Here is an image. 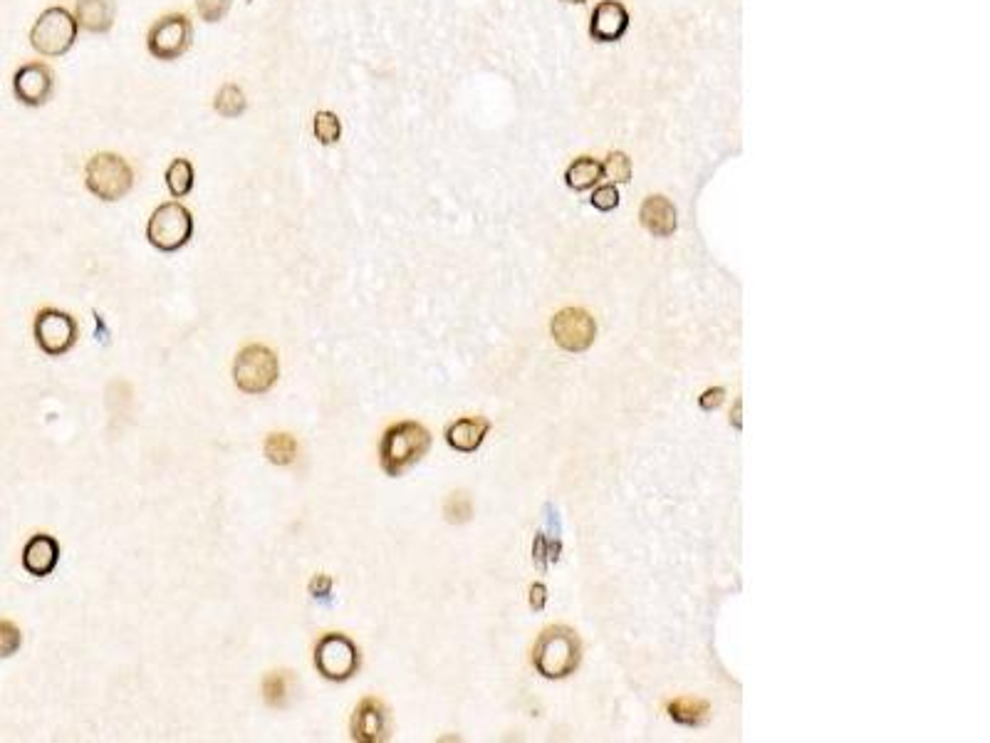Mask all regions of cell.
Listing matches in <instances>:
<instances>
[{"mask_svg":"<svg viewBox=\"0 0 990 743\" xmlns=\"http://www.w3.org/2000/svg\"><path fill=\"white\" fill-rule=\"evenodd\" d=\"M431 449V434L419 422H396L384 431L379 444V461L384 474L401 476L406 469L419 464Z\"/></svg>","mask_w":990,"mask_h":743,"instance_id":"1","label":"cell"},{"mask_svg":"<svg viewBox=\"0 0 990 743\" xmlns=\"http://www.w3.org/2000/svg\"><path fill=\"white\" fill-rule=\"evenodd\" d=\"M582 647L580 637L570 627H550L540 635L533 652V664L545 679L570 677L580 667Z\"/></svg>","mask_w":990,"mask_h":743,"instance_id":"2","label":"cell"},{"mask_svg":"<svg viewBox=\"0 0 990 743\" xmlns=\"http://www.w3.org/2000/svg\"><path fill=\"white\" fill-rule=\"evenodd\" d=\"M77 30L80 25H77L75 15L62 5H52L35 20L33 30H30V45L35 53L45 57H62L75 45Z\"/></svg>","mask_w":990,"mask_h":743,"instance_id":"3","label":"cell"},{"mask_svg":"<svg viewBox=\"0 0 990 743\" xmlns=\"http://www.w3.org/2000/svg\"><path fill=\"white\" fill-rule=\"evenodd\" d=\"M194 236V216L179 201H166L156 206L147 223V238L154 248L174 253L184 248Z\"/></svg>","mask_w":990,"mask_h":743,"instance_id":"4","label":"cell"},{"mask_svg":"<svg viewBox=\"0 0 990 743\" xmlns=\"http://www.w3.org/2000/svg\"><path fill=\"white\" fill-rule=\"evenodd\" d=\"M85 184L97 199L102 201H119L132 191L134 186V171L119 154H95L87 161L85 169Z\"/></svg>","mask_w":990,"mask_h":743,"instance_id":"5","label":"cell"},{"mask_svg":"<svg viewBox=\"0 0 990 743\" xmlns=\"http://www.w3.org/2000/svg\"><path fill=\"white\" fill-rule=\"evenodd\" d=\"M278 355L265 345H248L233 362V382L246 394H265L278 382Z\"/></svg>","mask_w":990,"mask_h":743,"instance_id":"6","label":"cell"},{"mask_svg":"<svg viewBox=\"0 0 990 743\" xmlns=\"http://www.w3.org/2000/svg\"><path fill=\"white\" fill-rule=\"evenodd\" d=\"M315 667L330 682H347L359 669L357 644L340 632H330L315 644Z\"/></svg>","mask_w":990,"mask_h":743,"instance_id":"7","label":"cell"},{"mask_svg":"<svg viewBox=\"0 0 990 743\" xmlns=\"http://www.w3.org/2000/svg\"><path fill=\"white\" fill-rule=\"evenodd\" d=\"M191 38H194L191 20L181 13H171L151 25L147 35V48L156 60L171 62L179 60L191 48Z\"/></svg>","mask_w":990,"mask_h":743,"instance_id":"8","label":"cell"},{"mask_svg":"<svg viewBox=\"0 0 990 743\" xmlns=\"http://www.w3.org/2000/svg\"><path fill=\"white\" fill-rule=\"evenodd\" d=\"M33 330L38 347L50 357L65 355L77 342V322L62 310H40Z\"/></svg>","mask_w":990,"mask_h":743,"instance_id":"9","label":"cell"},{"mask_svg":"<svg viewBox=\"0 0 990 743\" xmlns=\"http://www.w3.org/2000/svg\"><path fill=\"white\" fill-rule=\"evenodd\" d=\"M552 337L567 352H585L597 337V322L580 308H565L552 318Z\"/></svg>","mask_w":990,"mask_h":743,"instance_id":"10","label":"cell"},{"mask_svg":"<svg viewBox=\"0 0 990 743\" xmlns=\"http://www.w3.org/2000/svg\"><path fill=\"white\" fill-rule=\"evenodd\" d=\"M52 70L43 62H28L13 77L15 100L25 107H40L52 97Z\"/></svg>","mask_w":990,"mask_h":743,"instance_id":"11","label":"cell"},{"mask_svg":"<svg viewBox=\"0 0 990 743\" xmlns=\"http://www.w3.org/2000/svg\"><path fill=\"white\" fill-rule=\"evenodd\" d=\"M352 739L357 743H382L389 739L387 709L377 699H362L352 714Z\"/></svg>","mask_w":990,"mask_h":743,"instance_id":"12","label":"cell"},{"mask_svg":"<svg viewBox=\"0 0 990 743\" xmlns=\"http://www.w3.org/2000/svg\"><path fill=\"white\" fill-rule=\"evenodd\" d=\"M60 563V543L52 535L38 533L25 543L23 548V568L33 578H48Z\"/></svg>","mask_w":990,"mask_h":743,"instance_id":"13","label":"cell"},{"mask_svg":"<svg viewBox=\"0 0 990 743\" xmlns=\"http://www.w3.org/2000/svg\"><path fill=\"white\" fill-rule=\"evenodd\" d=\"M629 28V13L622 3L617 0H604L594 8L592 13V25L590 33L594 40H602V43H614V40L622 38Z\"/></svg>","mask_w":990,"mask_h":743,"instance_id":"14","label":"cell"},{"mask_svg":"<svg viewBox=\"0 0 990 743\" xmlns=\"http://www.w3.org/2000/svg\"><path fill=\"white\" fill-rule=\"evenodd\" d=\"M488 431H491V422L486 417H463L448 426L446 441L451 449L461 451V454H473L476 449H481Z\"/></svg>","mask_w":990,"mask_h":743,"instance_id":"15","label":"cell"},{"mask_svg":"<svg viewBox=\"0 0 990 743\" xmlns=\"http://www.w3.org/2000/svg\"><path fill=\"white\" fill-rule=\"evenodd\" d=\"M75 18L87 33H109L114 25V0H77Z\"/></svg>","mask_w":990,"mask_h":743,"instance_id":"16","label":"cell"},{"mask_svg":"<svg viewBox=\"0 0 990 743\" xmlns=\"http://www.w3.org/2000/svg\"><path fill=\"white\" fill-rule=\"evenodd\" d=\"M642 223L649 233L666 238L676 231V209L664 196H649L642 206Z\"/></svg>","mask_w":990,"mask_h":743,"instance_id":"17","label":"cell"},{"mask_svg":"<svg viewBox=\"0 0 990 743\" xmlns=\"http://www.w3.org/2000/svg\"><path fill=\"white\" fill-rule=\"evenodd\" d=\"M708 704L701 699H691V696H681V699L671 701L669 716L676 724L684 726H701L708 719Z\"/></svg>","mask_w":990,"mask_h":743,"instance_id":"18","label":"cell"},{"mask_svg":"<svg viewBox=\"0 0 990 743\" xmlns=\"http://www.w3.org/2000/svg\"><path fill=\"white\" fill-rule=\"evenodd\" d=\"M194 179H196V171L189 159H174L169 164V169H166V186H169L174 199H184L186 194H191V189H194Z\"/></svg>","mask_w":990,"mask_h":743,"instance_id":"19","label":"cell"},{"mask_svg":"<svg viewBox=\"0 0 990 743\" xmlns=\"http://www.w3.org/2000/svg\"><path fill=\"white\" fill-rule=\"evenodd\" d=\"M602 174L604 171H602V164H599V161H594L590 157H582V159H577L575 164H570L565 179H567V186H570V189L585 191V189H592V186L597 184L599 179H602Z\"/></svg>","mask_w":990,"mask_h":743,"instance_id":"20","label":"cell"},{"mask_svg":"<svg viewBox=\"0 0 990 743\" xmlns=\"http://www.w3.org/2000/svg\"><path fill=\"white\" fill-rule=\"evenodd\" d=\"M265 456L270 464L288 466L297 459V441L295 436L285 434V431H275L265 439Z\"/></svg>","mask_w":990,"mask_h":743,"instance_id":"21","label":"cell"},{"mask_svg":"<svg viewBox=\"0 0 990 743\" xmlns=\"http://www.w3.org/2000/svg\"><path fill=\"white\" fill-rule=\"evenodd\" d=\"M246 107H248L246 95H243L241 87L231 85V82H228V85H223L221 90H218L216 100H213V109H216V112L226 119L241 117V114L246 112Z\"/></svg>","mask_w":990,"mask_h":743,"instance_id":"22","label":"cell"},{"mask_svg":"<svg viewBox=\"0 0 990 743\" xmlns=\"http://www.w3.org/2000/svg\"><path fill=\"white\" fill-rule=\"evenodd\" d=\"M312 134H315L317 142L325 144V147H330V144H337L342 137L340 117H337L335 112H327V109L317 112L315 119H312Z\"/></svg>","mask_w":990,"mask_h":743,"instance_id":"23","label":"cell"},{"mask_svg":"<svg viewBox=\"0 0 990 743\" xmlns=\"http://www.w3.org/2000/svg\"><path fill=\"white\" fill-rule=\"evenodd\" d=\"M263 699L273 709H283L290 699L288 672H273L263 679Z\"/></svg>","mask_w":990,"mask_h":743,"instance_id":"24","label":"cell"},{"mask_svg":"<svg viewBox=\"0 0 990 743\" xmlns=\"http://www.w3.org/2000/svg\"><path fill=\"white\" fill-rule=\"evenodd\" d=\"M446 518L451 523H466V521H471V516H473V506H471V498L466 496V493H453L451 498L446 501Z\"/></svg>","mask_w":990,"mask_h":743,"instance_id":"25","label":"cell"},{"mask_svg":"<svg viewBox=\"0 0 990 743\" xmlns=\"http://www.w3.org/2000/svg\"><path fill=\"white\" fill-rule=\"evenodd\" d=\"M602 171L607 174V179L617 181V184H627L629 176H632V164H629V159L624 157L622 152H614L609 154L607 164L602 166Z\"/></svg>","mask_w":990,"mask_h":743,"instance_id":"26","label":"cell"},{"mask_svg":"<svg viewBox=\"0 0 990 743\" xmlns=\"http://www.w3.org/2000/svg\"><path fill=\"white\" fill-rule=\"evenodd\" d=\"M20 644H23V635H20L18 627L8 620L0 622V659L13 657L20 649Z\"/></svg>","mask_w":990,"mask_h":743,"instance_id":"27","label":"cell"},{"mask_svg":"<svg viewBox=\"0 0 990 743\" xmlns=\"http://www.w3.org/2000/svg\"><path fill=\"white\" fill-rule=\"evenodd\" d=\"M196 10L206 23H221L231 10V0H196Z\"/></svg>","mask_w":990,"mask_h":743,"instance_id":"28","label":"cell"},{"mask_svg":"<svg viewBox=\"0 0 990 743\" xmlns=\"http://www.w3.org/2000/svg\"><path fill=\"white\" fill-rule=\"evenodd\" d=\"M592 206H594V209H599V211L617 209V206H619V191L614 189L612 184H609V186H599V189L592 194Z\"/></svg>","mask_w":990,"mask_h":743,"instance_id":"29","label":"cell"},{"mask_svg":"<svg viewBox=\"0 0 990 743\" xmlns=\"http://www.w3.org/2000/svg\"><path fill=\"white\" fill-rule=\"evenodd\" d=\"M533 560H535V565H538V570H543V573L547 570V565H550V550H547V540H545L543 531L535 535Z\"/></svg>","mask_w":990,"mask_h":743,"instance_id":"30","label":"cell"},{"mask_svg":"<svg viewBox=\"0 0 990 743\" xmlns=\"http://www.w3.org/2000/svg\"><path fill=\"white\" fill-rule=\"evenodd\" d=\"M723 397H726V389L716 387V389H708V392H703L698 402H701V409H706V412H713V409L721 407Z\"/></svg>","mask_w":990,"mask_h":743,"instance_id":"31","label":"cell"},{"mask_svg":"<svg viewBox=\"0 0 990 743\" xmlns=\"http://www.w3.org/2000/svg\"><path fill=\"white\" fill-rule=\"evenodd\" d=\"M545 605H547V587L543 583H535L530 587V607H533L535 612H543Z\"/></svg>","mask_w":990,"mask_h":743,"instance_id":"32","label":"cell"},{"mask_svg":"<svg viewBox=\"0 0 990 743\" xmlns=\"http://www.w3.org/2000/svg\"><path fill=\"white\" fill-rule=\"evenodd\" d=\"M310 592L315 597H327L332 592V580L327 578V575H317V578L310 583Z\"/></svg>","mask_w":990,"mask_h":743,"instance_id":"33","label":"cell"},{"mask_svg":"<svg viewBox=\"0 0 990 743\" xmlns=\"http://www.w3.org/2000/svg\"><path fill=\"white\" fill-rule=\"evenodd\" d=\"M565 3H585V0H565Z\"/></svg>","mask_w":990,"mask_h":743,"instance_id":"34","label":"cell"}]
</instances>
